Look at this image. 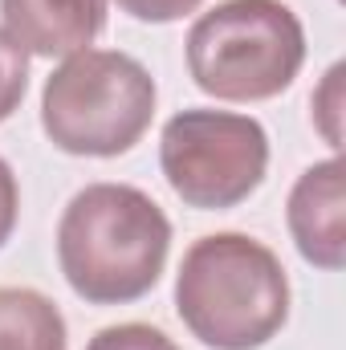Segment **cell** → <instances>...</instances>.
Listing matches in <instances>:
<instances>
[{
	"instance_id": "cell-1",
	"label": "cell",
	"mask_w": 346,
	"mask_h": 350,
	"mask_svg": "<svg viewBox=\"0 0 346 350\" xmlns=\"http://www.w3.org/2000/svg\"><path fill=\"white\" fill-rule=\"evenodd\" d=\"M172 253L168 212L131 183L82 187L57 224V261L90 306H127L155 289Z\"/></svg>"
},
{
	"instance_id": "cell-2",
	"label": "cell",
	"mask_w": 346,
	"mask_h": 350,
	"mask_svg": "<svg viewBox=\"0 0 346 350\" xmlns=\"http://www.w3.org/2000/svg\"><path fill=\"white\" fill-rule=\"evenodd\" d=\"M175 310L212 350H257L289 318V277L281 257L245 232L200 237L179 265Z\"/></svg>"
},
{
	"instance_id": "cell-3",
	"label": "cell",
	"mask_w": 346,
	"mask_h": 350,
	"mask_svg": "<svg viewBox=\"0 0 346 350\" xmlns=\"http://www.w3.org/2000/svg\"><path fill=\"white\" fill-rule=\"evenodd\" d=\"M155 78L118 49L70 53L41 90V126L66 155H127L155 118Z\"/></svg>"
},
{
	"instance_id": "cell-4",
	"label": "cell",
	"mask_w": 346,
	"mask_h": 350,
	"mask_svg": "<svg viewBox=\"0 0 346 350\" xmlns=\"http://www.w3.org/2000/svg\"><path fill=\"white\" fill-rule=\"evenodd\" d=\"M306 29L281 0H220L187 33L191 82L220 102H265L293 86Z\"/></svg>"
},
{
	"instance_id": "cell-5",
	"label": "cell",
	"mask_w": 346,
	"mask_h": 350,
	"mask_svg": "<svg viewBox=\"0 0 346 350\" xmlns=\"http://www.w3.org/2000/svg\"><path fill=\"white\" fill-rule=\"evenodd\" d=\"M159 167L187 208L224 212L261 187L269 167V135L249 114L179 110L163 126Z\"/></svg>"
},
{
	"instance_id": "cell-6",
	"label": "cell",
	"mask_w": 346,
	"mask_h": 350,
	"mask_svg": "<svg viewBox=\"0 0 346 350\" xmlns=\"http://www.w3.org/2000/svg\"><path fill=\"white\" fill-rule=\"evenodd\" d=\"M285 220L297 253L310 265L330 273L346 265V167L338 155L297 175Z\"/></svg>"
},
{
	"instance_id": "cell-7",
	"label": "cell",
	"mask_w": 346,
	"mask_h": 350,
	"mask_svg": "<svg viewBox=\"0 0 346 350\" xmlns=\"http://www.w3.org/2000/svg\"><path fill=\"white\" fill-rule=\"evenodd\" d=\"M4 33L33 57H70L106 29V0H0Z\"/></svg>"
},
{
	"instance_id": "cell-8",
	"label": "cell",
	"mask_w": 346,
	"mask_h": 350,
	"mask_svg": "<svg viewBox=\"0 0 346 350\" xmlns=\"http://www.w3.org/2000/svg\"><path fill=\"white\" fill-rule=\"evenodd\" d=\"M66 318L62 310L25 285L0 289V350H66Z\"/></svg>"
},
{
	"instance_id": "cell-9",
	"label": "cell",
	"mask_w": 346,
	"mask_h": 350,
	"mask_svg": "<svg viewBox=\"0 0 346 350\" xmlns=\"http://www.w3.org/2000/svg\"><path fill=\"white\" fill-rule=\"evenodd\" d=\"M29 90V53L0 29V122L12 118Z\"/></svg>"
},
{
	"instance_id": "cell-10",
	"label": "cell",
	"mask_w": 346,
	"mask_h": 350,
	"mask_svg": "<svg viewBox=\"0 0 346 350\" xmlns=\"http://www.w3.org/2000/svg\"><path fill=\"white\" fill-rule=\"evenodd\" d=\"M86 350H179V347H175L163 330H155L147 322H122V326L98 330L90 338Z\"/></svg>"
},
{
	"instance_id": "cell-11",
	"label": "cell",
	"mask_w": 346,
	"mask_h": 350,
	"mask_svg": "<svg viewBox=\"0 0 346 350\" xmlns=\"http://www.w3.org/2000/svg\"><path fill=\"white\" fill-rule=\"evenodd\" d=\"M338 118H343V66H330V74L322 78V86L314 94V122H318V131L326 135V143L338 151L343 147V126H338Z\"/></svg>"
},
{
	"instance_id": "cell-12",
	"label": "cell",
	"mask_w": 346,
	"mask_h": 350,
	"mask_svg": "<svg viewBox=\"0 0 346 350\" xmlns=\"http://www.w3.org/2000/svg\"><path fill=\"white\" fill-rule=\"evenodd\" d=\"M127 16L135 21H147V25H168V21H179L187 12H196L204 0H114Z\"/></svg>"
},
{
	"instance_id": "cell-13",
	"label": "cell",
	"mask_w": 346,
	"mask_h": 350,
	"mask_svg": "<svg viewBox=\"0 0 346 350\" xmlns=\"http://www.w3.org/2000/svg\"><path fill=\"white\" fill-rule=\"evenodd\" d=\"M16 212H21V187H16L12 167L0 159V249L12 237V228H16Z\"/></svg>"
}]
</instances>
